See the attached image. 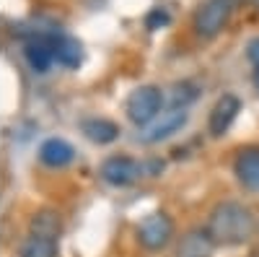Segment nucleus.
<instances>
[{"label":"nucleus","instance_id":"nucleus-8","mask_svg":"<svg viewBox=\"0 0 259 257\" xmlns=\"http://www.w3.org/2000/svg\"><path fill=\"white\" fill-rule=\"evenodd\" d=\"M241 112V99L236 94H223L218 101L212 104L210 109V117H207V130L212 138H221L231 130V125L236 122V117H239Z\"/></svg>","mask_w":259,"mask_h":257},{"label":"nucleus","instance_id":"nucleus-19","mask_svg":"<svg viewBox=\"0 0 259 257\" xmlns=\"http://www.w3.org/2000/svg\"><path fill=\"white\" fill-rule=\"evenodd\" d=\"M251 3H254V8H259V0H251Z\"/></svg>","mask_w":259,"mask_h":257},{"label":"nucleus","instance_id":"nucleus-11","mask_svg":"<svg viewBox=\"0 0 259 257\" xmlns=\"http://www.w3.org/2000/svg\"><path fill=\"white\" fill-rule=\"evenodd\" d=\"M39 161L47 169H65L75 161V148L65 138H47L39 145Z\"/></svg>","mask_w":259,"mask_h":257},{"label":"nucleus","instance_id":"nucleus-9","mask_svg":"<svg viewBox=\"0 0 259 257\" xmlns=\"http://www.w3.org/2000/svg\"><path fill=\"white\" fill-rule=\"evenodd\" d=\"M233 177L244 190L259 192V145L239 148L233 156Z\"/></svg>","mask_w":259,"mask_h":257},{"label":"nucleus","instance_id":"nucleus-3","mask_svg":"<svg viewBox=\"0 0 259 257\" xmlns=\"http://www.w3.org/2000/svg\"><path fill=\"white\" fill-rule=\"evenodd\" d=\"M138 234V244L148 252H163L171 242H174V234H177V226H174V218L168 216L166 210H153L138 224L135 229Z\"/></svg>","mask_w":259,"mask_h":257},{"label":"nucleus","instance_id":"nucleus-5","mask_svg":"<svg viewBox=\"0 0 259 257\" xmlns=\"http://www.w3.org/2000/svg\"><path fill=\"white\" fill-rule=\"evenodd\" d=\"M239 3L241 0H205L197 8V13H194V31L205 39L218 36L228 26V21Z\"/></svg>","mask_w":259,"mask_h":257},{"label":"nucleus","instance_id":"nucleus-6","mask_svg":"<svg viewBox=\"0 0 259 257\" xmlns=\"http://www.w3.org/2000/svg\"><path fill=\"white\" fill-rule=\"evenodd\" d=\"M187 122H189V112L184 109V106H168V109H163L148 127H143V133L138 135V140L145 143V145L163 143L168 138H174L177 133H182L187 127Z\"/></svg>","mask_w":259,"mask_h":257},{"label":"nucleus","instance_id":"nucleus-18","mask_svg":"<svg viewBox=\"0 0 259 257\" xmlns=\"http://www.w3.org/2000/svg\"><path fill=\"white\" fill-rule=\"evenodd\" d=\"M246 57L251 62V81L256 86V91H259V36L249 39V45H246Z\"/></svg>","mask_w":259,"mask_h":257},{"label":"nucleus","instance_id":"nucleus-17","mask_svg":"<svg viewBox=\"0 0 259 257\" xmlns=\"http://www.w3.org/2000/svg\"><path fill=\"white\" fill-rule=\"evenodd\" d=\"M171 24V13H168V8H163V6H158V8H153L148 16H145V29L148 31H158V29H166Z\"/></svg>","mask_w":259,"mask_h":257},{"label":"nucleus","instance_id":"nucleus-16","mask_svg":"<svg viewBox=\"0 0 259 257\" xmlns=\"http://www.w3.org/2000/svg\"><path fill=\"white\" fill-rule=\"evenodd\" d=\"M200 94H197V86L194 83H189V81H182V83H177L174 89H171V106H187L197 99Z\"/></svg>","mask_w":259,"mask_h":257},{"label":"nucleus","instance_id":"nucleus-7","mask_svg":"<svg viewBox=\"0 0 259 257\" xmlns=\"http://www.w3.org/2000/svg\"><path fill=\"white\" fill-rule=\"evenodd\" d=\"M52 31H31L24 42V57L34 73H47L55 62V45H52Z\"/></svg>","mask_w":259,"mask_h":257},{"label":"nucleus","instance_id":"nucleus-2","mask_svg":"<svg viewBox=\"0 0 259 257\" xmlns=\"http://www.w3.org/2000/svg\"><path fill=\"white\" fill-rule=\"evenodd\" d=\"M163 104H166L163 91L153 83H145V86H138V89L127 96L124 112H127V120L143 130V127H148L163 112Z\"/></svg>","mask_w":259,"mask_h":257},{"label":"nucleus","instance_id":"nucleus-12","mask_svg":"<svg viewBox=\"0 0 259 257\" xmlns=\"http://www.w3.org/2000/svg\"><path fill=\"white\" fill-rule=\"evenodd\" d=\"M80 133L96 145H109L119 138V125L109 117H85L80 120Z\"/></svg>","mask_w":259,"mask_h":257},{"label":"nucleus","instance_id":"nucleus-4","mask_svg":"<svg viewBox=\"0 0 259 257\" xmlns=\"http://www.w3.org/2000/svg\"><path fill=\"white\" fill-rule=\"evenodd\" d=\"M148 174V164L138 161L133 156H124V154H114V156H106L99 166V177L109 185V187H133L140 177Z\"/></svg>","mask_w":259,"mask_h":257},{"label":"nucleus","instance_id":"nucleus-10","mask_svg":"<svg viewBox=\"0 0 259 257\" xmlns=\"http://www.w3.org/2000/svg\"><path fill=\"white\" fill-rule=\"evenodd\" d=\"M52 45H55V62H60L62 68H80L83 65V45H80V39L70 36V34H65L60 29H55L52 34Z\"/></svg>","mask_w":259,"mask_h":257},{"label":"nucleus","instance_id":"nucleus-1","mask_svg":"<svg viewBox=\"0 0 259 257\" xmlns=\"http://www.w3.org/2000/svg\"><path fill=\"white\" fill-rule=\"evenodd\" d=\"M205 231L215 247H241L254 237L256 218L251 208H246L244 203L221 200L218 205H212Z\"/></svg>","mask_w":259,"mask_h":257},{"label":"nucleus","instance_id":"nucleus-14","mask_svg":"<svg viewBox=\"0 0 259 257\" xmlns=\"http://www.w3.org/2000/svg\"><path fill=\"white\" fill-rule=\"evenodd\" d=\"M29 234H36V237L60 242V234H62V218H60V213L52 210V208L36 210L34 216H31V221H29Z\"/></svg>","mask_w":259,"mask_h":257},{"label":"nucleus","instance_id":"nucleus-15","mask_svg":"<svg viewBox=\"0 0 259 257\" xmlns=\"http://www.w3.org/2000/svg\"><path fill=\"white\" fill-rule=\"evenodd\" d=\"M57 252L60 247L55 239H45L36 237V234H29L18 247V257H57Z\"/></svg>","mask_w":259,"mask_h":257},{"label":"nucleus","instance_id":"nucleus-13","mask_svg":"<svg viewBox=\"0 0 259 257\" xmlns=\"http://www.w3.org/2000/svg\"><path fill=\"white\" fill-rule=\"evenodd\" d=\"M212 249H215V244L207 237L205 229H189L184 237L179 239L177 257H210Z\"/></svg>","mask_w":259,"mask_h":257}]
</instances>
